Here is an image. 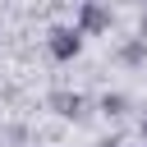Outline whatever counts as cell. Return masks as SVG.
<instances>
[{"instance_id":"7a4b0ae2","label":"cell","mask_w":147,"mask_h":147,"mask_svg":"<svg viewBox=\"0 0 147 147\" xmlns=\"http://www.w3.org/2000/svg\"><path fill=\"white\" fill-rule=\"evenodd\" d=\"M142 138H147V124H142Z\"/></svg>"},{"instance_id":"6da1fadb","label":"cell","mask_w":147,"mask_h":147,"mask_svg":"<svg viewBox=\"0 0 147 147\" xmlns=\"http://www.w3.org/2000/svg\"><path fill=\"white\" fill-rule=\"evenodd\" d=\"M78 51H83V32L78 28H55L51 32V55L55 60H74Z\"/></svg>"}]
</instances>
